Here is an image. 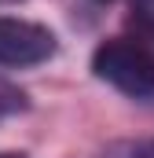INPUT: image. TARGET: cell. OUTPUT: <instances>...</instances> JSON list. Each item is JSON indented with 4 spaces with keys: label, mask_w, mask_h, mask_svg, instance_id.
Wrapping results in <instances>:
<instances>
[{
    "label": "cell",
    "mask_w": 154,
    "mask_h": 158,
    "mask_svg": "<svg viewBox=\"0 0 154 158\" xmlns=\"http://www.w3.org/2000/svg\"><path fill=\"white\" fill-rule=\"evenodd\" d=\"M55 55V33L30 19L0 15V66H37Z\"/></svg>",
    "instance_id": "cell-2"
},
{
    "label": "cell",
    "mask_w": 154,
    "mask_h": 158,
    "mask_svg": "<svg viewBox=\"0 0 154 158\" xmlns=\"http://www.w3.org/2000/svg\"><path fill=\"white\" fill-rule=\"evenodd\" d=\"M0 158H26V155H0Z\"/></svg>",
    "instance_id": "cell-6"
},
{
    "label": "cell",
    "mask_w": 154,
    "mask_h": 158,
    "mask_svg": "<svg viewBox=\"0 0 154 158\" xmlns=\"http://www.w3.org/2000/svg\"><path fill=\"white\" fill-rule=\"evenodd\" d=\"M22 110H26V96H22L11 81L0 77V121L11 118V114H22Z\"/></svg>",
    "instance_id": "cell-3"
},
{
    "label": "cell",
    "mask_w": 154,
    "mask_h": 158,
    "mask_svg": "<svg viewBox=\"0 0 154 158\" xmlns=\"http://www.w3.org/2000/svg\"><path fill=\"white\" fill-rule=\"evenodd\" d=\"M99 158H143V151H140V143H117L110 151H103Z\"/></svg>",
    "instance_id": "cell-5"
},
{
    "label": "cell",
    "mask_w": 154,
    "mask_h": 158,
    "mask_svg": "<svg viewBox=\"0 0 154 158\" xmlns=\"http://www.w3.org/2000/svg\"><path fill=\"white\" fill-rule=\"evenodd\" d=\"M92 70L99 81L114 85L125 96H136V99L154 96V55L128 37L103 40L92 55Z\"/></svg>",
    "instance_id": "cell-1"
},
{
    "label": "cell",
    "mask_w": 154,
    "mask_h": 158,
    "mask_svg": "<svg viewBox=\"0 0 154 158\" xmlns=\"http://www.w3.org/2000/svg\"><path fill=\"white\" fill-rule=\"evenodd\" d=\"M0 4H15V0H0Z\"/></svg>",
    "instance_id": "cell-7"
},
{
    "label": "cell",
    "mask_w": 154,
    "mask_h": 158,
    "mask_svg": "<svg viewBox=\"0 0 154 158\" xmlns=\"http://www.w3.org/2000/svg\"><path fill=\"white\" fill-rule=\"evenodd\" d=\"M128 7H132V19L140 26L154 30V0H128Z\"/></svg>",
    "instance_id": "cell-4"
}]
</instances>
